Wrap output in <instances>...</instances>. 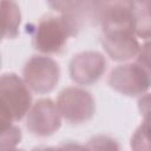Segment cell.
I'll return each instance as SVG.
<instances>
[{"instance_id":"6da1fadb","label":"cell","mask_w":151,"mask_h":151,"mask_svg":"<svg viewBox=\"0 0 151 151\" xmlns=\"http://www.w3.org/2000/svg\"><path fill=\"white\" fill-rule=\"evenodd\" d=\"M74 18L45 17L42 18L33 37V45L42 53H59L65 48L67 39L76 32Z\"/></svg>"},{"instance_id":"7a4b0ae2","label":"cell","mask_w":151,"mask_h":151,"mask_svg":"<svg viewBox=\"0 0 151 151\" xmlns=\"http://www.w3.org/2000/svg\"><path fill=\"white\" fill-rule=\"evenodd\" d=\"M31 105V94L25 84L15 74L1 78V113L9 119H20Z\"/></svg>"},{"instance_id":"3957f363","label":"cell","mask_w":151,"mask_h":151,"mask_svg":"<svg viewBox=\"0 0 151 151\" xmlns=\"http://www.w3.org/2000/svg\"><path fill=\"white\" fill-rule=\"evenodd\" d=\"M111 87L127 94H140L151 86V81L145 71L137 64H126L116 67L109 78Z\"/></svg>"},{"instance_id":"277c9868","label":"cell","mask_w":151,"mask_h":151,"mask_svg":"<svg viewBox=\"0 0 151 151\" xmlns=\"http://www.w3.org/2000/svg\"><path fill=\"white\" fill-rule=\"evenodd\" d=\"M27 86L37 92H47L58 81L59 67L50 58L33 57L24 68Z\"/></svg>"},{"instance_id":"5b68a950","label":"cell","mask_w":151,"mask_h":151,"mask_svg":"<svg viewBox=\"0 0 151 151\" xmlns=\"http://www.w3.org/2000/svg\"><path fill=\"white\" fill-rule=\"evenodd\" d=\"M58 109L68 120H86L93 112V100L91 96L76 87L64 90L58 98Z\"/></svg>"},{"instance_id":"8992f818","label":"cell","mask_w":151,"mask_h":151,"mask_svg":"<svg viewBox=\"0 0 151 151\" xmlns=\"http://www.w3.org/2000/svg\"><path fill=\"white\" fill-rule=\"evenodd\" d=\"M104 68L105 60L97 52H85L74 55L70 64L72 79L80 84H90L96 81L103 73Z\"/></svg>"},{"instance_id":"52a82bcc","label":"cell","mask_w":151,"mask_h":151,"mask_svg":"<svg viewBox=\"0 0 151 151\" xmlns=\"http://www.w3.org/2000/svg\"><path fill=\"white\" fill-rule=\"evenodd\" d=\"M103 46L106 52L116 60H125L136 55L139 45L132 31H110L104 32Z\"/></svg>"},{"instance_id":"ba28073f","label":"cell","mask_w":151,"mask_h":151,"mask_svg":"<svg viewBox=\"0 0 151 151\" xmlns=\"http://www.w3.org/2000/svg\"><path fill=\"white\" fill-rule=\"evenodd\" d=\"M59 109L48 99L39 100L32 109L28 124L35 131L48 133L59 125Z\"/></svg>"},{"instance_id":"9c48e42d","label":"cell","mask_w":151,"mask_h":151,"mask_svg":"<svg viewBox=\"0 0 151 151\" xmlns=\"http://www.w3.org/2000/svg\"><path fill=\"white\" fill-rule=\"evenodd\" d=\"M2 11L8 14V19L2 21V37H6V34L13 37L15 35L17 27L20 22L18 6L13 0H2Z\"/></svg>"},{"instance_id":"30bf717a","label":"cell","mask_w":151,"mask_h":151,"mask_svg":"<svg viewBox=\"0 0 151 151\" xmlns=\"http://www.w3.org/2000/svg\"><path fill=\"white\" fill-rule=\"evenodd\" d=\"M47 1L52 8L68 17H72L74 12L77 13L81 11L84 7L88 8L96 4V0H47Z\"/></svg>"},{"instance_id":"8fae6325","label":"cell","mask_w":151,"mask_h":151,"mask_svg":"<svg viewBox=\"0 0 151 151\" xmlns=\"http://www.w3.org/2000/svg\"><path fill=\"white\" fill-rule=\"evenodd\" d=\"M134 33L143 39H151V9L149 6L136 8Z\"/></svg>"},{"instance_id":"7c38bea8","label":"cell","mask_w":151,"mask_h":151,"mask_svg":"<svg viewBox=\"0 0 151 151\" xmlns=\"http://www.w3.org/2000/svg\"><path fill=\"white\" fill-rule=\"evenodd\" d=\"M136 63L145 71L151 81V39L146 41L142 47H139Z\"/></svg>"},{"instance_id":"4fadbf2b","label":"cell","mask_w":151,"mask_h":151,"mask_svg":"<svg viewBox=\"0 0 151 151\" xmlns=\"http://www.w3.org/2000/svg\"><path fill=\"white\" fill-rule=\"evenodd\" d=\"M139 111L144 116V119H151V93L143 96L139 101Z\"/></svg>"},{"instance_id":"5bb4252c","label":"cell","mask_w":151,"mask_h":151,"mask_svg":"<svg viewBox=\"0 0 151 151\" xmlns=\"http://www.w3.org/2000/svg\"><path fill=\"white\" fill-rule=\"evenodd\" d=\"M139 2H149V1H151V0H138Z\"/></svg>"},{"instance_id":"9a60e30c","label":"cell","mask_w":151,"mask_h":151,"mask_svg":"<svg viewBox=\"0 0 151 151\" xmlns=\"http://www.w3.org/2000/svg\"><path fill=\"white\" fill-rule=\"evenodd\" d=\"M147 6H149V8L151 9V1H149V5H147Z\"/></svg>"}]
</instances>
